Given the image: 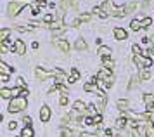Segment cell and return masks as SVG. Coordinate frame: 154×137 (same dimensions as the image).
Wrapping results in <instances>:
<instances>
[{
	"mask_svg": "<svg viewBox=\"0 0 154 137\" xmlns=\"http://www.w3.org/2000/svg\"><path fill=\"white\" fill-rule=\"evenodd\" d=\"M23 122L26 123V127H31V118H29V116H24V118H23Z\"/></svg>",
	"mask_w": 154,
	"mask_h": 137,
	"instance_id": "38",
	"label": "cell"
},
{
	"mask_svg": "<svg viewBox=\"0 0 154 137\" xmlns=\"http://www.w3.org/2000/svg\"><path fill=\"white\" fill-rule=\"evenodd\" d=\"M21 137H33V129L31 127H24L21 132Z\"/></svg>",
	"mask_w": 154,
	"mask_h": 137,
	"instance_id": "16",
	"label": "cell"
},
{
	"mask_svg": "<svg viewBox=\"0 0 154 137\" xmlns=\"http://www.w3.org/2000/svg\"><path fill=\"white\" fill-rule=\"evenodd\" d=\"M64 30H66V28H64V26L54 28V35H61V33H64Z\"/></svg>",
	"mask_w": 154,
	"mask_h": 137,
	"instance_id": "32",
	"label": "cell"
},
{
	"mask_svg": "<svg viewBox=\"0 0 154 137\" xmlns=\"http://www.w3.org/2000/svg\"><path fill=\"white\" fill-rule=\"evenodd\" d=\"M114 37H116V40H125L126 37H128V33H126L125 30H121V28H116L114 30Z\"/></svg>",
	"mask_w": 154,
	"mask_h": 137,
	"instance_id": "9",
	"label": "cell"
},
{
	"mask_svg": "<svg viewBox=\"0 0 154 137\" xmlns=\"http://www.w3.org/2000/svg\"><path fill=\"white\" fill-rule=\"evenodd\" d=\"M144 101H146V104H147V103H152L154 99H152V96H151V94H144Z\"/></svg>",
	"mask_w": 154,
	"mask_h": 137,
	"instance_id": "35",
	"label": "cell"
},
{
	"mask_svg": "<svg viewBox=\"0 0 154 137\" xmlns=\"http://www.w3.org/2000/svg\"><path fill=\"white\" fill-rule=\"evenodd\" d=\"M97 78L102 80V87H106V89H111L112 87V75L109 69H100L97 73Z\"/></svg>",
	"mask_w": 154,
	"mask_h": 137,
	"instance_id": "2",
	"label": "cell"
},
{
	"mask_svg": "<svg viewBox=\"0 0 154 137\" xmlns=\"http://www.w3.org/2000/svg\"><path fill=\"white\" fill-rule=\"evenodd\" d=\"M14 52L16 54H24L26 52V45L23 40H16L14 42Z\"/></svg>",
	"mask_w": 154,
	"mask_h": 137,
	"instance_id": "8",
	"label": "cell"
},
{
	"mask_svg": "<svg viewBox=\"0 0 154 137\" xmlns=\"http://www.w3.org/2000/svg\"><path fill=\"white\" fill-rule=\"evenodd\" d=\"M63 7H64V9H68V7L76 9V7H78V0H64V2H63Z\"/></svg>",
	"mask_w": 154,
	"mask_h": 137,
	"instance_id": "10",
	"label": "cell"
},
{
	"mask_svg": "<svg viewBox=\"0 0 154 137\" xmlns=\"http://www.w3.org/2000/svg\"><path fill=\"white\" fill-rule=\"evenodd\" d=\"M0 71H2V75H9L11 71H14V68H9L5 62H0Z\"/></svg>",
	"mask_w": 154,
	"mask_h": 137,
	"instance_id": "11",
	"label": "cell"
},
{
	"mask_svg": "<svg viewBox=\"0 0 154 137\" xmlns=\"http://www.w3.org/2000/svg\"><path fill=\"white\" fill-rule=\"evenodd\" d=\"M139 76H140V80H149V78H151V73H149L147 68H144V69H140Z\"/></svg>",
	"mask_w": 154,
	"mask_h": 137,
	"instance_id": "13",
	"label": "cell"
},
{
	"mask_svg": "<svg viewBox=\"0 0 154 137\" xmlns=\"http://www.w3.org/2000/svg\"><path fill=\"white\" fill-rule=\"evenodd\" d=\"M100 11L106 14H109L111 12V0H106L104 4H102V7H100Z\"/></svg>",
	"mask_w": 154,
	"mask_h": 137,
	"instance_id": "14",
	"label": "cell"
},
{
	"mask_svg": "<svg viewBox=\"0 0 154 137\" xmlns=\"http://www.w3.org/2000/svg\"><path fill=\"white\" fill-rule=\"evenodd\" d=\"M146 135L147 137H154V127L151 125V122H146Z\"/></svg>",
	"mask_w": 154,
	"mask_h": 137,
	"instance_id": "12",
	"label": "cell"
},
{
	"mask_svg": "<svg viewBox=\"0 0 154 137\" xmlns=\"http://www.w3.org/2000/svg\"><path fill=\"white\" fill-rule=\"evenodd\" d=\"M130 26H132V30H133V31H139L140 28H144V26H142V21H137V19H133Z\"/></svg>",
	"mask_w": 154,
	"mask_h": 137,
	"instance_id": "18",
	"label": "cell"
},
{
	"mask_svg": "<svg viewBox=\"0 0 154 137\" xmlns=\"http://www.w3.org/2000/svg\"><path fill=\"white\" fill-rule=\"evenodd\" d=\"M36 2H38V4H42V5H43V4H45L47 0H36Z\"/></svg>",
	"mask_w": 154,
	"mask_h": 137,
	"instance_id": "46",
	"label": "cell"
},
{
	"mask_svg": "<svg viewBox=\"0 0 154 137\" xmlns=\"http://www.w3.org/2000/svg\"><path fill=\"white\" fill-rule=\"evenodd\" d=\"M40 120H42L43 123H47L50 120V110L49 106H42V110H40Z\"/></svg>",
	"mask_w": 154,
	"mask_h": 137,
	"instance_id": "5",
	"label": "cell"
},
{
	"mask_svg": "<svg viewBox=\"0 0 154 137\" xmlns=\"http://www.w3.org/2000/svg\"><path fill=\"white\" fill-rule=\"evenodd\" d=\"M43 21H45V23H52V21H54V16H52V14H45V16H43Z\"/></svg>",
	"mask_w": 154,
	"mask_h": 137,
	"instance_id": "30",
	"label": "cell"
},
{
	"mask_svg": "<svg viewBox=\"0 0 154 137\" xmlns=\"http://www.w3.org/2000/svg\"><path fill=\"white\" fill-rule=\"evenodd\" d=\"M35 73H36V76H38V78H42V80H47L49 76H56L54 69H52V71H45V69H40V68H38Z\"/></svg>",
	"mask_w": 154,
	"mask_h": 137,
	"instance_id": "6",
	"label": "cell"
},
{
	"mask_svg": "<svg viewBox=\"0 0 154 137\" xmlns=\"http://www.w3.org/2000/svg\"><path fill=\"white\" fill-rule=\"evenodd\" d=\"M75 47H76L78 50H85V49H87V43H85V40H76Z\"/></svg>",
	"mask_w": 154,
	"mask_h": 137,
	"instance_id": "23",
	"label": "cell"
},
{
	"mask_svg": "<svg viewBox=\"0 0 154 137\" xmlns=\"http://www.w3.org/2000/svg\"><path fill=\"white\" fill-rule=\"evenodd\" d=\"M54 43H56L57 47L61 49V50H63L64 54H68V52H69V43H68L66 40H61V38H57V40H54Z\"/></svg>",
	"mask_w": 154,
	"mask_h": 137,
	"instance_id": "7",
	"label": "cell"
},
{
	"mask_svg": "<svg viewBox=\"0 0 154 137\" xmlns=\"http://www.w3.org/2000/svg\"><path fill=\"white\" fill-rule=\"evenodd\" d=\"M126 106H128V101H123V99H119L118 101V108L121 111H126Z\"/></svg>",
	"mask_w": 154,
	"mask_h": 137,
	"instance_id": "25",
	"label": "cell"
},
{
	"mask_svg": "<svg viewBox=\"0 0 154 137\" xmlns=\"http://www.w3.org/2000/svg\"><path fill=\"white\" fill-rule=\"evenodd\" d=\"M126 123H130V120H126V118H119L118 122H116V127H118V129H125Z\"/></svg>",
	"mask_w": 154,
	"mask_h": 137,
	"instance_id": "22",
	"label": "cell"
},
{
	"mask_svg": "<svg viewBox=\"0 0 154 137\" xmlns=\"http://www.w3.org/2000/svg\"><path fill=\"white\" fill-rule=\"evenodd\" d=\"M133 52H135V56H140V54H142V49H140L139 47V45H133Z\"/></svg>",
	"mask_w": 154,
	"mask_h": 137,
	"instance_id": "36",
	"label": "cell"
},
{
	"mask_svg": "<svg viewBox=\"0 0 154 137\" xmlns=\"http://www.w3.org/2000/svg\"><path fill=\"white\" fill-rule=\"evenodd\" d=\"M17 85H19V89H24V87H26V83H24L23 78H17Z\"/></svg>",
	"mask_w": 154,
	"mask_h": 137,
	"instance_id": "37",
	"label": "cell"
},
{
	"mask_svg": "<svg viewBox=\"0 0 154 137\" xmlns=\"http://www.w3.org/2000/svg\"><path fill=\"white\" fill-rule=\"evenodd\" d=\"M133 61L139 64V68H149L151 64H152V59H149V57H142V56H133Z\"/></svg>",
	"mask_w": 154,
	"mask_h": 137,
	"instance_id": "4",
	"label": "cell"
},
{
	"mask_svg": "<svg viewBox=\"0 0 154 137\" xmlns=\"http://www.w3.org/2000/svg\"><path fill=\"white\" fill-rule=\"evenodd\" d=\"M26 97H14L11 104H9V111L11 113H17V111H23L26 110Z\"/></svg>",
	"mask_w": 154,
	"mask_h": 137,
	"instance_id": "1",
	"label": "cell"
},
{
	"mask_svg": "<svg viewBox=\"0 0 154 137\" xmlns=\"http://www.w3.org/2000/svg\"><path fill=\"white\" fill-rule=\"evenodd\" d=\"M104 68L109 69V71H112V68H114V62H112L109 57H104Z\"/></svg>",
	"mask_w": 154,
	"mask_h": 137,
	"instance_id": "20",
	"label": "cell"
},
{
	"mask_svg": "<svg viewBox=\"0 0 154 137\" xmlns=\"http://www.w3.org/2000/svg\"><path fill=\"white\" fill-rule=\"evenodd\" d=\"M104 134H106L107 137H112V130H111V129H106V132H104Z\"/></svg>",
	"mask_w": 154,
	"mask_h": 137,
	"instance_id": "44",
	"label": "cell"
},
{
	"mask_svg": "<svg viewBox=\"0 0 154 137\" xmlns=\"http://www.w3.org/2000/svg\"><path fill=\"white\" fill-rule=\"evenodd\" d=\"M100 122H102V116H100V115H95V116H94V123H95V127H99Z\"/></svg>",
	"mask_w": 154,
	"mask_h": 137,
	"instance_id": "31",
	"label": "cell"
},
{
	"mask_svg": "<svg viewBox=\"0 0 154 137\" xmlns=\"http://www.w3.org/2000/svg\"><path fill=\"white\" fill-rule=\"evenodd\" d=\"M59 104H61V106H66V104H68V96H61V99H59Z\"/></svg>",
	"mask_w": 154,
	"mask_h": 137,
	"instance_id": "33",
	"label": "cell"
},
{
	"mask_svg": "<svg viewBox=\"0 0 154 137\" xmlns=\"http://www.w3.org/2000/svg\"><path fill=\"white\" fill-rule=\"evenodd\" d=\"M78 78H80V73H78L76 69H71V78L68 80V82H69V83H75Z\"/></svg>",
	"mask_w": 154,
	"mask_h": 137,
	"instance_id": "21",
	"label": "cell"
},
{
	"mask_svg": "<svg viewBox=\"0 0 154 137\" xmlns=\"http://www.w3.org/2000/svg\"><path fill=\"white\" fill-rule=\"evenodd\" d=\"M0 80H2V82H7V80H9V75H2V76H0Z\"/></svg>",
	"mask_w": 154,
	"mask_h": 137,
	"instance_id": "45",
	"label": "cell"
},
{
	"mask_svg": "<svg viewBox=\"0 0 154 137\" xmlns=\"http://www.w3.org/2000/svg\"><path fill=\"white\" fill-rule=\"evenodd\" d=\"M78 19H80V21H85V23H87V21H90L92 18H90V14H82V16H80Z\"/></svg>",
	"mask_w": 154,
	"mask_h": 137,
	"instance_id": "29",
	"label": "cell"
},
{
	"mask_svg": "<svg viewBox=\"0 0 154 137\" xmlns=\"http://www.w3.org/2000/svg\"><path fill=\"white\" fill-rule=\"evenodd\" d=\"M16 30H17V31H23V33H24V31H29V26H28V28H26V26H17Z\"/></svg>",
	"mask_w": 154,
	"mask_h": 137,
	"instance_id": "39",
	"label": "cell"
},
{
	"mask_svg": "<svg viewBox=\"0 0 154 137\" xmlns=\"http://www.w3.org/2000/svg\"><path fill=\"white\" fill-rule=\"evenodd\" d=\"M0 96L5 97V99H9V97L12 96V90H9V89H2V90H0Z\"/></svg>",
	"mask_w": 154,
	"mask_h": 137,
	"instance_id": "24",
	"label": "cell"
},
{
	"mask_svg": "<svg viewBox=\"0 0 154 137\" xmlns=\"http://www.w3.org/2000/svg\"><path fill=\"white\" fill-rule=\"evenodd\" d=\"M146 56L149 57V59H152V61H154V47L147 49V50H146Z\"/></svg>",
	"mask_w": 154,
	"mask_h": 137,
	"instance_id": "27",
	"label": "cell"
},
{
	"mask_svg": "<svg viewBox=\"0 0 154 137\" xmlns=\"http://www.w3.org/2000/svg\"><path fill=\"white\" fill-rule=\"evenodd\" d=\"M140 82V76H133L132 78V83L128 85V89H133V87H137V83Z\"/></svg>",
	"mask_w": 154,
	"mask_h": 137,
	"instance_id": "26",
	"label": "cell"
},
{
	"mask_svg": "<svg viewBox=\"0 0 154 137\" xmlns=\"http://www.w3.org/2000/svg\"><path fill=\"white\" fill-rule=\"evenodd\" d=\"M87 110L90 111V113H94V111H97V110H95V106H94V104H90V106H87Z\"/></svg>",
	"mask_w": 154,
	"mask_h": 137,
	"instance_id": "43",
	"label": "cell"
},
{
	"mask_svg": "<svg viewBox=\"0 0 154 137\" xmlns=\"http://www.w3.org/2000/svg\"><path fill=\"white\" fill-rule=\"evenodd\" d=\"M80 137H97V135H95V134H87V132H82Z\"/></svg>",
	"mask_w": 154,
	"mask_h": 137,
	"instance_id": "41",
	"label": "cell"
},
{
	"mask_svg": "<svg viewBox=\"0 0 154 137\" xmlns=\"http://www.w3.org/2000/svg\"><path fill=\"white\" fill-rule=\"evenodd\" d=\"M85 108L87 106L83 104V101H76V103L73 104V110H76V111H85Z\"/></svg>",
	"mask_w": 154,
	"mask_h": 137,
	"instance_id": "19",
	"label": "cell"
},
{
	"mask_svg": "<svg viewBox=\"0 0 154 137\" xmlns=\"http://www.w3.org/2000/svg\"><path fill=\"white\" fill-rule=\"evenodd\" d=\"M146 110H147V113H152V111H154V101H152V103H147L146 104Z\"/></svg>",
	"mask_w": 154,
	"mask_h": 137,
	"instance_id": "28",
	"label": "cell"
},
{
	"mask_svg": "<svg viewBox=\"0 0 154 137\" xmlns=\"http://www.w3.org/2000/svg\"><path fill=\"white\" fill-rule=\"evenodd\" d=\"M149 24H152V19H151V18H146V19H142V26H149Z\"/></svg>",
	"mask_w": 154,
	"mask_h": 137,
	"instance_id": "34",
	"label": "cell"
},
{
	"mask_svg": "<svg viewBox=\"0 0 154 137\" xmlns=\"http://www.w3.org/2000/svg\"><path fill=\"white\" fill-rule=\"evenodd\" d=\"M73 135V130H63V137H71Z\"/></svg>",
	"mask_w": 154,
	"mask_h": 137,
	"instance_id": "40",
	"label": "cell"
},
{
	"mask_svg": "<svg viewBox=\"0 0 154 137\" xmlns=\"http://www.w3.org/2000/svg\"><path fill=\"white\" fill-rule=\"evenodd\" d=\"M99 54L102 56V57H109V54H111V49H109V47H99Z\"/></svg>",
	"mask_w": 154,
	"mask_h": 137,
	"instance_id": "17",
	"label": "cell"
},
{
	"mask_svg": "<svg viewBox=\"0 0 154 137\" xmlns=\"http://www.w3.org/2000/svg\"><path fill=\"white\" fill-rule=\"evenodd\" d=\"M9 33H11V30H7V28H4V30L0 31V42H2V43H4V42H7Z\"/></svg>",
	"mask_w": 154,
	"mask_h": 137,
	"instance_id": "15",
	"label": "cell"
},
{
	"mask_svg": "<svg viewBox=\"0 0 154 137\" xmlns=\"http://www.w3.org/2000/svg\"><path fill=\"white\" fill-rule=\"evenodd\" d=\"M28 0H16V2H11L9 4V16H17L21 9H24Z\"/></svg>",
	"mask_w": 154,
	"mask_h": 137,
	"instance_id": "3",
	"label": "cell"
},
{
	"mask_svg": "<svg viewBox=\"0 0 154 137\" xmlns=\"http://www.w3.org/2000/svg\"><path fill=\"white\" fill-rule=\"evenodd\" d=\"M9 129H11V130H16V129H17V123H16V122H11V123H9Z\"/></svg>",
	"mask_w": 154,
	"mask_h": 137,
	"instance_id": "42",
	"label": "cell"
}]
</instances>
